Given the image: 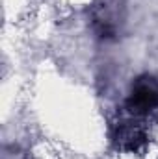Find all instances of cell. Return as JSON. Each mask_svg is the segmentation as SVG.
I'll return each mask as SVG.
<instances>
[{"label": "cell", "mask_w": 158, "mask_h": 159, "mask_svg": "<svg viewBox=\"0 0 158 159\" xmlns=\"http://www.w3.org/2000/svg\"><path fill=\"white\" fill-rule=\"evenodd\" d=\"M125 106L132 117H145L158 109V80L147 74L140 76L132 83Z\"/></svg>", "instance_id": "cell-1"}, {"label": "cell", "mask_w": 158, "mask_h": 159, "mask_svg": "<svg viewBox=\"0 0 158 159\" xmlns=\"http://www.w3.org/2000/svg\"><path fill=\"white\" fill-rule=\"evenodd\" d=\"M145 131L141 126H138L134 120H125L116 128V135L114 141L117 144L119 150L123 152H138L143 144H145Z\"/></svg>", "instance_id": "cell-2"}, {"label": "cell", "mask_w": 158, "mask_h": 159, "mask_svg": "<svg viewBox=\"0 0 158 159\" xmlns=\"http://www.w3.org/2000/svg\"><path fill=\"white\" fill-rule=\"evenodd\" d=\"M93 26L101 37H114L119 30V11L116 4H101L93 13Z\"/></svg>", "instance_id": "cell-3"}]
</instances>
